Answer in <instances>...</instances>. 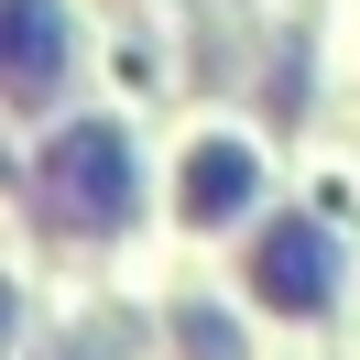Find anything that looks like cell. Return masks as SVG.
<instances>
[{
    "label": "cell",
    "mask_w": 360,
    "mask_h": 360,
    "mask_svg": "<svg viewBox=\"0 0 360 360\" xmlns=\"http://www.w3.org/2000/svg\"><path fill=\"white\" fill-rule=\"evenodd\" d=\"M55 88H66V11L55 0H11V98L55 110Z\"/></svg>",
    "instance_id": "cell-3"
},
{
    "label": "cell",
    "mask_w": 360,
    "mask_h": 360,
    "mask_svg": "<svg viewBox=\"0 0 360 360\" xmlns=\"http://www.w3.org/2000/svg\"><path fill=\"white\" fill-rule=\"evenodd\" d=\"M44 219L55 229H98V240L131 219V142L110 120H88V131H66L44 153Z\"/></svg>",
    "instance_id": "cell-1"
},
{
    "label": "cell",
    "mask_w": 360,
    "mask_h": 360,
    "mask_svg": "<svg viewBox=\"0 0 360 360\" xmlns=\"http://www.w3.org/2000/svg\"><path fill=\"white\" fill-rule=\"evenodd\" d=\"M175 338H186V360H240V328H229V316H207V306H186Z\"/></svg>",
    "instance_id": "cell-5"
},
{
    "label": "cell",
    "mask_w": 360,
    "mask_h": 360,
    "mask_svg": "<svg viewBox=\"0 0 360 360\" xmlns=\"http://www.w3.org/2000/svg\"><path fill=\"white\" fill-rule=\"evenodd\" d=\"M251 295H262L273 316H316L338 295V240L316 219H262V240H251Z\"/></svg>",
    "instance_id": "cell-2"
},
{
    "label": "cell",
    "mask_w": 360,
    "mask_h": 360,
    "mask_svg": "<svg viewBox=\"0 0 360 360\" xmlns=\"http://www.w3.org/2000/svg\"><path fill=\"white\" fill-rule=\"evenodd\" d=\"M251 186H262V164H251L240 142H197V153H186V219H197V229L240 219V207H251Z\"/></svg>",
    "instance_id": "cell-4"
}]
</instances>
